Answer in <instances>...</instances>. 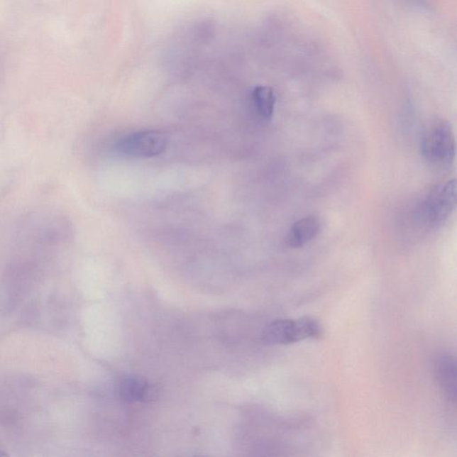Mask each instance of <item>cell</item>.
Masks as SVG:
<instances>
[{
  "label": "cell",
  "instance_id": "cell-1",
  "mask_svg": "<svg viewBox=\"0 0 457 457\" xmlns=\"http://www.w3.org/2000/svg\"><path fill=\"white\" fill-rule=\"evenodd\" d=\"M456 205V185L450 180L432 189L415 207L414 226L424 233L438 230L451 216Z\"/></svg>",
  "mask_w": 457,
  "mask_h": 457
},
{
  "label": "cell",
  "instance_id": "cell-2",
  "mask_svg": "<svg viewBox=\"0 0 457 457\" xmlns=\"http://www.w3.org/2000/svg\"><path fill=\"white\" fill-rule=\"evenodd\" d=\"M422 158L436 168L446 169L456 158L455 134L448 121L436 119L426 124L420 140Z\"/></svg>",
  "mask_w": 457,
  "mask_h": 457
},
{
  "label": "cell",
  "instance_id": "cell-3",
  "mask_svg": "<svg viewBox=\"0 0 457 457\" xmlns=\"http://www.w3.org/2000/svg\"><path fill=\"white\" fill-rule=\"evenodd\" d=\"M323 335L321 324L312 317L273 321L263 331V341L268 345H290Z\"/></svg>",
  "mask_w": 457,
  "mask_h": 457
},
{
  "label": "cell",
  "instance_id": "cell-4",
  "mask_svg": "<svg viewBox=\"0 0 457 457\" xmlns=\"http://www.w3.org/2000/svg\"><path fill=\"white\" fill-rule=\"evenodd\" d=\"M167 144V136L162 131H141L120 138L116 150L126 158H150L162 154Z\"/></svg>",
  "mask_w": 457,
  "mask_h": 457
},
{
  "label": "cell",
  "instance_id": "cell-5",
  "mask_svg": "<svg viewBox=\"0 0 457 457\" xmlns=\"http://www.w3.org/2000/svg\"><path fill=\"white\" fill-rule=\"evenodd\" d=\"M456 360L451 354H441L435 363V373L439 387L446 400L456 402Z\"/></svg>",
  "mask_w": 457,
  "mask_h": 457
},
{
  "label": "cell",
  "instance_id": "cell-6",
  "mask_svg": "<svg viewBox=\"0 0 457 457\" xmlns=\"http://www.w3.org/2000/svg\"><path fill=\"white\" fill-rule=\"evenodd\" d=\"M320 231L319 218L314 216L304 217L290 227L286 238L287 245L292 248H302L314 240Z\"/></svg>",
  "mask_w": 457,
  "mask_h": 457
},
{
  "label": "cell",
  "instance_id": "cell-7",
  "mask_svg": "<svg viewBox=\"0 0 457 457\" xmlns=\"http://www.w3.org/2000/svg\"><path fill=\"white\" fill-rule=\"evenodd\" d=\"M119 393L126 402L134 403L148 400L152 391L146 380L140 377L129 376L119 383Z\"/></svg>",
  "mask_w": 457,
  "mask_h": 457
},
{
  "label": "cell",
  "instance_id": "cell-8",
  "mask_svg": "<svg viewBox=\"0 0 457 457\" xmlns=\"http://www.w3.org/2000/svg\"><path fill=\"white\" fill-rule=\"evenodd\" d=\"M252 100L258 116L263 119H271L275 112L276 97L273 89L266 86H259L252 92Z\"/></svg>",
  "mask_w": 457,
  "mask_h": 457
},
{
  "label": "cell",
  "instance_id": "cell-9",
  "mask_svg": "<svg viewBox=\"0 0 457 457\" xmlns=\"http://www.w3.org/2000/svg\"><path fill=\"white\" fill-rule=\"evenodd\" d=\"M408 1L413 3L415 6H421V8H424L426 6L424 0H408Z\"/></svg>",
  "mask_w": 457,
  "mask_h": 457
},
{
  "label": "cell",
  "instance_id": "cell-10",
  "mask_svg": "<svg viewBox=\"0 0 457 457\" xmlns=\"http://www.w3.org/2000/svg\"><path fill=\"white\" fill-rule=\"evenodd\" d=\"M0 456H5L4 453L0 452Z\"/></svg>",
  "mask_w": 457,
  "mask_h": 457
}]
</instances>
